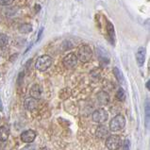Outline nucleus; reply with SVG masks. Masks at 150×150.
I'll return each instance as SVG.
<instances>
[{
    "label": "nucleus",
    "mask_w": 150,
    "mask_h": 150,
    "mask_svg": "<svg viewBox=\"0 0 150 150\" xmlns=\"http://www.w3.org/2000/svg\"><path fill=\"white\" fill-rule=\"evenodd\" d=\"M126 126V119L122 114H117L110 120V125H109V129L110 131L112 132H117L122 130Z\"/></svg>",
    "instance_id": "obj_1"
},
{
    "label": "nucleus",
    "mask_w": 150,
    "mask_h": 150,
    "mask_svg": "<svg viewBox=\"0 0 150 150\" xmlns=\"http://www.w3.org/2000/svg\"><path fill=\"white\" fill-rule=\"evenodd\" d=\"M42 30H44V28H41V30H40V33L38 34V37H37V41H40V39H41V36H42Z\"/></svg>",
    "instance_id": "obj_23"
},
{
    "label": "nucleus",
    "mask_w": 150,
    "mask_h": 150,
    "mask_svg": "<svg viewBox=\"0 0 150 150\" xmlns=\"http://www.w3.org/2000/svg\"><path fill=\"white\" fill-rule=\"evenodd\" d=\"M149 100L148 98L146 99V102H145V118H146V126L148 127V121H149Z\"/></svg>",
    "instance_id": "obj_18"
},
{
    "label": "nucleus",
    "mask_w": 150,
    "mask_h": 150,
    "mask_svg": "<svg viewBox=\"0 0 150 150\" xmlns=\"http://www.w3.org/2000/svg\"><path fill=\"white\" fill-rule=\"evenodd\" d=\"M36 138V132L31 129H28L25 130L21 133V140L23 141L24 143H28V144H31Z\"/></svg>",
    "instance_id": "obj_7"
},
{
    "label": "nucleus",
    "mask_w": 150,
    "mask_h": 150,
    "mask_svg": "<svg viewBox=\"0 0 150 150\" xmlns=\"http://www.w3.org/2000/svg\"><path fill=\"white\" fill-rule=\"evenodd\" d=\"M116 98L119 100V101H124L125 100V98H126V93H125V91L122 89V88H120L118 90V92L116 93Z\"/></svg>",
    "instance_id": "obj_17"
},
{
    "label": "nucleus",
    "mask_w": 150,
    "mask_h": 150,
    "mask_svg": "<svg viewBox=\"0 0 150 150\" xmlns=\"http://www.w3.org/2000/svg\"><path fill=\"white\" fill-rule=\"evenodd\" d=\"M109 114L107 112V110L104 109H97L93 112L92 114V119L93 122L97 124H102L107 121Z\"/></svg>",
    "instance_id": "obj_5"
},
{
    "label": "nucleus",
    "mask_w": 150,
    "mask_h": 150,
    "mask_svg": "<svg viewBox=\"0 0 150 150\" xmlns=\"http://www.w3.org/2000/svg\"><path fill=\"white\" fill-rule=\"evenodd\" d=\"M136 59H137V63H138L139 66L144 65V61H145V48L140 47L138 49L136 54Z\"/></svg>",
    "instance_id": "obj_10"
},
{
    "label": "nucleus",
    "mask_w": 150,
    "mask_h": 150,
    "mask_svg": "<svg viewBox=\"0 0 150 150\" xmlns=\"http://www.w3.org/2000/svg\"><path fill=\"white\" fill-rule=\"evenodd\" d=\"M98 100H99L100 102H101V104H107L108 103V101H109V96H108V95H105V96H104V98L102 97V96H101V93L98 95Z\"/></svg>",
    "instance_id": "obj_19"
},
{
    "label": "nucleus",
    "mask_w": 150,
    "mask_h": 150,
    "mask_svg": "<svg viewBox=\"0 0 150 150\" xmlns=\"http://www.w3.org/2000/svg\"><path fill=\"white\" fill-rule=\"evenodd\" d=\"M0 76H1V75H0Z\"/></svg>",
    "instance_id": "obj_28"
},
{
    "label": "nucleus",
    "mask_w": 150,
    "mask_h": 150,
    "mask_svg": "<svg viewBox=\"0 0 150 150\" xmlns=\"http://www.w3.org/2000/svg\"><path fill=\"white\" fill-rule=\"evenodd\" d=\"M8 37L3 33H0V47H3L8 45Z\"/></svg>",
    "instance_id": "obj_15"
},
{
    "label": "nucleus",
    "mask_w": 150,
    "mask_h": 150,
    "mask_svg": "<svg viewBox=\"0 0 150 150\" xmlns=\"http://www.w3.org/2000/svg\"><path fill=\"white\" fill-rule=\"evenodd\" d=\"M76 57H78V59H79L81 62H88L93 58V51L91 47L87 45H81L78 50Z\"/></svg>",
    "instance_id": "obj_3"
},
{
    "label": "nucleus",
    "mask_w": 150,
    "mask_h": 150,
    "mask_svg": "<svg viewBox=\"0 0 150 150\" xmlns=\"http://www.w3.org/2000/svg\"><path fill=\"white\" fill-rule=\"evenodd\" d=\"M129 147H130V142L129 140H125L123 143V150H129Z\"/></svg>",
    "instance_id": "obj_20"
},
{
    "label": "nucleus",
    "mask_w": 150,
    "mask_h": 150,
    "mask_svg": "<svg viewBox=\"0 0 150 150\" xmlns=\"http://www.w3.org/2000/svg\"><path fill=\"white\" fill-rule=\"evenodd\" d=\"M113 74L115 76V78H116V79L118 80L119 83H124V78H123V75L122 73L120 72V70L118 69L117 67H114L113 68Z\"/></svg>",
    "instance_id": "obj_14"
},
{
    "label": "nucleus",
    "mask_w": 150,
    "mask_h": 150,
    "mask_svg": "<svg viewBox=\"0 0 150 150\" xmlns=\"http://www.w3.org/2000/svg\"><path fill=\"white\" fill-rule=\"evenodd\" d=\"M42 88L39 84H34L31 87L29 93H30V97L35 98V99H39L42 96Z\"/></svg>",
    "instance_id": "obj_9"
},
{
    "label": "nucleus",
    "mask_w": 150,
    "mask_h": 150,
    "mask_svg": "<svg viewBox=\"0 0 150 150\" xmlns=\"http://www.w3.org/2000/svg\"><path fill=\"white\" fill-rule=\"evenodd\" d=\"M10 137V129L6 126H0V141L6 142Z\"/></svg>",
    "instance_id": "obj_12"
},
{
    "label": "nucleus",
    "mask_w": 150,
    "mask_h": 150,
    "mask_svg": "<svg viewBox=\"0 0 150 150\" xmlns=\"http://www.w3.org/2000/svg\"><path fill=\"white\" fill-rule=\"evenodd\" d=\"M78 57L75 53H69L63 59V64L66 68H74L78 64Z\"/></svg>",
    "instance_id": "obj_6"
},
{
    "label": "nucleus",
    "mask_w": 150,
    "mask_h": 150,
    "mask_svg": "<svg viewBox=\"0 0 150 150\" xmlns=\"http://www.w3.org/2000/svg\"><path fill=\"white\" fill-rule=\"evenodd\" d=\"M23 150H36V148H35V146H34V145L28 144V145H25Z\"/></svg>",
    "instance_id": "obj_22"
},
{
    "label": "nucleus",
    "mask_w": 150,
    "mask_h": 150,
    "mask_svg": "<svg viewBox=\"0 0 150 150\" xmlns=\"http://www.w3.org/2000/svg\"><path fill=\"white\" fill-rule=\"evenodd\" d=\"M24 106L28 110H35L37 108V99H35V98H33V97H28L25 100Z\"/></svg>",
    "instance_id": "obj_11"
},
{
    "label": "nucleus",
    "mask_w": 150,
    "mask_h": 150,
    "mask_svg": "<svg viewBox=\"0 0 150 150\" xmlns=\"http://www.w3.org/2000/svg\"><path fill=\"white\" fill-rule=\"evenodd\" d=\"M107 30H108V33L110 37V39L113 40L114 39V28L110 22H108V25H107Z\"/></svg>",
    "instance_id": "obj_16"
},
{
    "label": "nucleus",
    "mask_w": 150,
    "mask_h": 150,
    "mask_svg": "<svg viewBox=\"0 0 150 150\" xmlns=\"http://www.w3.org/2000/svg\"><path fill=\"white\" fill-rule=\"evenodd\" d=\"M122 145L121 137L118 135H109L106 139V146L109 150H118Z\"/></svg>",
    "instance_id": "obj_4"
},
{
    "label": "nucleus",
    "mask_w": 150,
    "mask_h": 150,
    "mask_svg": "<svg viewBox=\"0 0 150 150\" xmlns=\"http://www.w3.org/2000/svg\"><path fill=\"white\" fill-rule=\"evenodd\" d=\"M53 59L48 55H42L37 59L35 63V68L40 72H45L52 65Z\"/></svg>",
    "instance_id": "obj_2"
},
{
    "label": "nucleus",
    "mask_w": 150,
    "mask_h": 150,
    "mask_svg": "<svg viewBox=\"0 0 150 150\" xmlns=\"http://www.w3.org/2000/svg\"><path fill=\"white\" fill-rule=\"evenodd\" d=\"M14 0H0V5L2 6H8L11 5V4H12V2H13Z\"/></svg>",
    "instance_id": "obj_21"
},
{
    "label": "nucleus",
    "mask_w": 150,
    "mask_h": 150,
    "mask_svg": "<svg viewBox=\"0 0 150 150\" xmlns=\"http://www.w3.org/2000/svg\"><path fill=\"white\" fill-rule=\"evenodd\" d=\"M19 31L21 33H23V34H28L29 32H31L32 31V27H31V25H29V24H22L19 27Z\"/></svg>",
    "instance_id": "obj_13"
},
{
    "label": "nucleus",
    "mask_w": 150,
    "mask_h": 150,
    "mask_svg": "<svg viewBox=\"0 0 150 150\" xmlns=\"http://www.w3.org/2000/svg\"><path fill=\"white\" fill-rule=\"evenodd\" d=\"M110 135V129L106 126H99L96 131V136L98 139H107Z\"/></svg>",
    "instance_id": "obj_8"
},
{
    "label": "nucleus",
    "mask_w": 150,
    "mask_h": 150,
    "mask_svg": "<svg viewBox=\"0 0 150 150\" xmlns=\"http://www.w3.org/2000/svg\"><path fill=\"white\" fill-rule=\"evenodd\" d=\"M146 88L149 89V81H147V82H146Z\"/></svg>",
    "instance_id": "obj_24"
},
{
    "label": "nucleus",
    "mask_w": 150,
    "mask_h": 150,
    "mask_svg": "<svg viewBox=\"0 0 150 150\" xmlns=\"http://www.w3.org/2000/svg\"><path fill=\"white\" fill-rule=\"evenodd\" d=\"M41 150H48L47 148H46V147H44V148H42Z\"/></svg>",
    "instance_id": "obj_26"
},
{
    "label": "nucleus",
    "mask_w": 150,
    "mask_h": 150,
    "mask_svg": "<svg viewBox=\"0 0 150 150\" xmlns=\"http://www.w3.org/2000/svg\"><path fill=\"white\" fill-rule=\"evenodd\" d=\"M0 119H1V117H0Z\"/></svg>",
    "instance_id": "obj_27"
},
{
    "label": "nucleus",
    "mask_w": 150,
    "mask_h": 150,
    "mask_svg": "<svg viewBox=\"0 0 150 150\" xmlns=\"http://www.w3.org/2000/svg\"><path fill=\"white\" fill-rule=\"evenodd\" d=\"M2 109V105H1V99H0V110Z\"/></svg>",
    "instance_id": "obj_25"
}]
</instances>
